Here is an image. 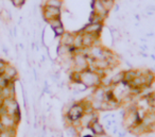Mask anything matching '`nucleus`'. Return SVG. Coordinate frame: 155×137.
Segmentation results:
<instances>
[{
    "instance_id": "10",
    "label": "nucleus",
    "mask_w": 155,
    "mask_h": 137,
    "mask_svg": "<svg viewBox=\"0 0 155 137\" xmlns=\"http://www.w3.org/2000/svg\"><path fill=\"white\" fill-rule=\"evenodd\" d=\"M91 8H93V12H95L96 14L104 17L105 19L108 16V14H110V12L106 11V9L104 8L103 3H102V0H93Z\"/></svg>"
},
{
    "instance_id": "5",
    "label": "nucleus",
    "mask_w": 155,
    "mask_h": 137,
    "mask_svg": "<svg viewBox=\"0 0 155 137\" xmlns=\"http://www.w3.org/2000/svg\"><path fill=\"white\" fill-rule=\"evenodd\" d=\"M62 14V9L53 7H47V5H43L41 7V15H43V19L46 22H49L51 19L56 17H61Z\"/></svg>"
},
{
    "instance_id": "15",
    "label": "nucleus",
    "mask_w": 155,
    "mask_h": 137,
    "mask_svg": "<svg viewBox=\"0 0 155 137\" xmlns=\"http://www.w3.org/2000/svg\"><path fill=\"white\" fill-rule=\"evenodd\" d=\"M73 47L77 50L83 49V34L81 31L74 32V38H73Z\"/></svg>"
},
{
    "instance_id": "22",
    "label": "nucleus",
    "mask_w": 155,
    "mask_h": 137,
    "mask_svg": "<svg viewBox=\"0 0 155 137\" xmlns=\"http://www.w3.org/2000/svg\"><path fill=\"white\" fill-rule=\"evenodd\" d=\"M115 2H116V0H102V3L107 12H110V10L115 7Z\"/></svg>"
},
{
    "instance_id": "26",
    "label": "nucleus",
    "mask_w": 155,
    "mask_h": 137,
    "mask_svg": "<svg viewBox=\"0 0 155 137\" xmlns=\"http://www.w3.org/2000/svg\"><path fill=\"white\" fill-rule=\"evenodd\" d=\"M12 5H14L15 8H21L25 5V3H26V0H11Z\"/></svg>"
},
{
    "instance_id": "21",
    "label": "nucleus",
    "mask_w": 155,
    "mask_h": 137,
    "mask_svg": "<svg viewBox=\"0 0 155 137\" xmlns=\"http://www.w3.org/2000/svg\"><path fill=\"white\" fill-rule=\"evenodd\" d=\"M48 25H49L51 29H54V28H56V27L63 26V22H62L61 17H56V18H53V19L50 20V22H48Z\"/></svg>"
},
{
    "instance_id": "24",
    "label": "nucleus",
    "mask_w": 155,
    "mask_h": 137,
    "mask_svg": "<svg viewBox=\"0 0 155 137\" xmlns=\"http://www.w3.org/2000/svg\"><path fill=\"white\" fill-rule=\"evenodd\" d=\"M0 18L3 22H9V20H11V13L8 10H1V12H0Z\"/></svg>"
},
{
    "instance_id": "27",
    "label": "nucleus",
    "mask_w": 155,
    "mask_h": 137,
    "mask_svg": "<svg viewBox=\"0 0 155 137\" xmlns=\"http://www.w3.org/2000/svg\"><path fill=\"white\" fill-rule=\"evenodd\" d=\"M9 83H10V82L7 81V80L5 79V77H3V75H0V88L5 87V86H7Z\"/></svg>"
},
{
    "instance_id": "25",
    "label": "nucleus",
    "mask_w": 155,
    "mask_h": 137,
    "mask_svg": "<svg viewBox=\"0 0 155 137\" xmlns=\"http://www.w3.org/2000/svg\"><path fill=\"white\" fill-rule=\"evenodd\" d=\"M8 64H9V62H7L5 58H0V75H2L5 73V67Z\"/></svg>"
},
{
    "instance_id": "8",
    "label": "nucleus",
    "mask_w": 155,
    "mask_h": 137,
    "mask_svg": "<svg viewBox=\"0 0 155 137\" xmlns=\"http://www.w3.org/2000/svg\"><path fill=\"white\" fill-rule=\"evenodd\" d=\"M96 119H99V114L98 112H91V113H85L82 116V118L80 119L81 128L84 130V129H88L89 125L91 124V122Z\"/></svg>"
},
{
    "instance_id": "31",
    "label": "nucleus",
    "mask_w": 155,
    "mask_h": 137,
    "mask_svg": "<svg viewBox=\"0 0 155 137\" xmlns=\"http://www.w3.org/2000/svg\"><path fill=\"white\" fill-rule=\"evenodd\" d=\"M83 137H95L93 134H87V135H85V136H83Z\"/></svg>"
},
{
    "instance_id": "1",
    "label": "nucleus",
    "mask_w": 155,
    "mask_h": 137,
    "mask_svg": "<svg viewBox=\"0 0 155 137\" xmlns=\"http://www.w3.org/2000/svg\"><path fill=\"white\" fill-rule=\"evenodd\" d=\"M80 83L83 84L86 88H97L101 86L102 78L95 70L86 69V70L80 72Z\"/></svg>"
},
{
    "instance_id": "11",
    "label": "nucleus",
    "mask_w": 155,
    "mask_h": 137,
    "mask_svg": "<svg viewBox=\"0 0 155 137\" xmlns=\"http://www.w3.org/2000/svg\"><path fill=\"white\" fill-rule=\"evenodd\" d=\"M88 129L91 130V134H93L94 136H98V135H101V134H103V133H106L105 128H104L103 124L100 122L99 119L94 120V121L91 122V125H89Z\"/></svg>"
},
{
    "instance_id": "7",
    "label": "nucleus",
    "mask_w": 155,
    "mask_h": 137,
    "mask_svg": "<svg viewBox=\"0 0 155 137\" xmlns=\"http://www.w3.org/2000/svg\"><path fill=\"white\" fill-rule=\"evenodd\" d=\"M102 30H103V24H91V22H88L80 31L82 33H88V34L101 36Z\"/></svg>"
},
{
    "instance_id": "14",
    "label": "nucleus",
    "mask_w": 155,
    "mask_h": 137,
    "mask_svg": "<svg viewBox=\"0 0 155 137\" xmlns=\"http://www.w3.org/2000/svg\"><path fill=\"white\" fill-rule=\"evenodd\" d=\"M140 72V69H129V70H124V78H123V83L129 85L131 81L135 77H137Z\"/></svg>"
},
{
    "instance_id": "9",
    "label": "nucleus",
    "mask_w": 155,
    "mask_h": 137,
    "mask_svg": "<svg viewBox=\"0 0 155 137\" xmlns=\"http://www.w3.org/2000/svg\"><path fill=\"white\" fill-rule=\"evenodd\" d=\"M3 77L7 81L9 82H16L18 78V70L15 66H13L12 64H8L7 67H5V73H3Z\"/></svg>"
},
{
    "instance_id": "18",
    "label": "nucleus",
    "mask_w": 155,
    "mask_h": 137,
    "mask_svg": "<svg viewBox=\"0 0 155 137\" xmlns=\"http://www.w3.org/2000/svg\"><path fill=\"white\" fill-rule=\"evenodd\" d=\"M104 20H105V18L98 15V14H96L95 12H91V16H89V22H91V24H103Z\"/></svg>"
},
{
    "instance_id": "3",
    "label": "nucleus",
    "mask_w": 155,
    "mask_h": 137,
    "mask_svg": "<svg viewBox=\"0 0 155 137\" xmlns=\"http://www.w3.org/2000/svg\"><path fill=\"white\" fill-rule=\"evenodd\" d=\"M1 114H9L11 116H14L17 120L20 121L21 113H20V106L16 98H9L5 99L3 105L0 107V115Z\"/></svg>"
},
{
    "instance_id": "29",
    "label": "nucleus",
    "mask_w": 155,
    "mask_h": 137,
    "mask_svg": "<svg viewBox=\"0 0 155 137\" xmlns=\"http://www.w3.org/2000/svg\"><path fill=\"white\" fill-rule=\"evenodd\" d=\"M95 137H112L110 134H107V133H103V134L101 135H98V136H95Z\"/></svg>"
},
{
    "instance_id": "4",
    "label": "nucleus",
    "mask_w": 155,
    "mask_h": 137,
    "mask_svg": "<svg viewBox=\"0 0 155 137\" xmlns=\"http://www.w3.org/2000/svg\"><path fill=\"white\" fill-rule=\"evenodd\" d=\"M89 68V62L88 58L86 54L83 52V49L78 50L72 55V69L71 70L78 71V72H82Z\"/></svg>"
},
{
    "instance_id": "28",
    "label": "nucleus",
    "mask_w": 155,
    "mask_h": 137,
    "mask_svg": "<svg viewBox=\"0 0 155 137\" xmlns=\"http://www.w3.org/2000/svg\"><path fill=\"white\" fill-rule=\"evenodd\" d=\"M127 130L119 131V132H118V137H127Z\"/></svg>"
},
{
    "instance_id": "17",
    "label": "nucleus",
    "mask_w": 155,
    "mask_h": 137,
    "mask_svg": "<svg viewBox=\"0 0 155 137\" xmlns=\"http://www.w3.org/2000/svg\"><path fill=\"white\" fill-rule=\"evenodd\" d=\"M143 72H144V75H146L148 87L150 88L155 82V72L153 70H151V69H143Z\"/></svg>"
},
{
    "instance_id": "30",
    "label": "nucleus",
    "mask_w": 155,
    "mask_h": 137,
    "mask_svg": "<svg viewBox=\"0 0 155 137\" xmlns=\"http://www.w3.org/2000/svg\"><path fill=\"white\" fill-rule=\"evenodd\" d=\"M3 101H5V99H3L2 97L0 96V107H1L3 105Z\"/></svg>"
},
{
    "instance_id": "2",
    "label": "nucleus",
    "mask_w": 155,
    "mask_h": 137,
    "mask_svg": "<svg viewBox=\"0 0 155 137\" xmlns=\"http://www.w3.org/2000/svg\"><path fill=\"white\" fill-rule=\"evenodd\" d=\"M85 114L84 103L82 100L73 102L71 106L69 107L68 112L64 115L65 123H72L74 121H79L82 118V116Z\"/></svg>"
},
{
    "instance_id": "13",
    "label": "nucleus",
    "mask_w": 155,
    "mask_h": 137,
    "mask_svg": "<svg viewBox=\"0 0 155 137\" xmlns=\"http://www.w3.org/2000/svg\"><path fill=\"white\" fill-rule=\"evenodd\" d=\"M127 132L135 135V136H140V135L148 134V131H147V129L142 125L141 122H139V123L135 124V125H133L132 128H130L129 130H127Z\"/></svg>"
},
{
    "instance_id": "12",
    "label": "nucleus",
    "mask_w": 155,
    "mask_h": 137,
    "mask_svg": "<svg viewBox=\"0 0 155 137\" xmlns=\"http://www.w3.org/2000/svg\"><path fill=\"white\" fill-rule=\"evenodd\" d=\"M73 38H74V33L65 31L64 34L60 37V44L66 47H71L73 45Z\"/></svg>"
},
{
    "instance_id": "23",
    "label": "nucleus",
    "mask_w": 155,
    "mask_h": 137,
    "mask_svg": "<svg viewBox=\"0 0 155 137\" xmlns=\"http://www.w3.org/2000/svg\"><path fill=\"white\" fill-rule=\"evenodd\" d=\"M52 31H53V33H54V36L60 38L65 33V28H64V26H60V27H56V28L52 29Z\"/></svg>"
},
{
    "instance_id": "19",
    "label": "nucleus",
    "mask_w": 155,
    "mask_h": 137,
    "mask_svg": "<svg viewBox=\"0 0 155 137\" xmlns=\"http://www.w3.org/2000/svg\"><path fill=\"white\" fill-rule=\"evenodd\" d=\"M43 5H47V7H53L62 9L63 7V1L62 0H45Z\"/></svg>"
},
{
    "instance_id": "20",
    "label": "nucleus",
    "mask_w": 155,
    "mask_h": 137,
    "mask_svg": "<svg viewBox=\"0 0 155 137\" xmlns=\"http://www.w3.org/2000/svg\"><path fill=\"white\" fill-rule=\"evenodd\" d=\"M17 129H5L0 132V137H16Z\"/></svg>"
},
{
    "instance_id": "6",
    "label": "nucleus",
    "mask_w": 155,
    "mask_h": 137,
    "mask_svg": "<svg viewBox=\"0 0 155 137\" xmlns=\"http://www.w3.org/2000/svg\"><path fill=\"white\" fill-rule=\"evenodd\" d=\"M0 123L5 129H17L19 120L16 119L14 116L9 114H1L0 115Z\"/></svg>"
},
{
    "instance_id": "16",
    "label": "nucleus",
    "mask_w": 155,
    "mask_h": 137,
    "mask_svg": "<svg viewBox=\"0 0 155 137\" xmlns=\"http://www.w3.org/2000/svg\"><path fill=\"white\" fill-rule=\"evenodd\" d=\"M123 78H124V71H119V72L115 73L113 77H110V84L115 86L123 83Z\"/></svg>"
}]
</instances>
